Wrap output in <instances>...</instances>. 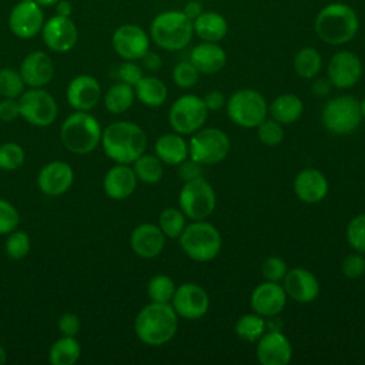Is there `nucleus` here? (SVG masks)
<instances>
[{
  "instance_id": "nucleus-1",
  "label": "nucleus",
  "mask_w": 365,
  "mask_h": 365,
  "mask_svg": "<svg viewBox=\"0 0 365 365\" xmlns=\"http://www.w3.org/2000/svg\"><path fill=\"white\" fill-rule=\"evenodd\" d=\"M178 328V315L173 305L150 302L137 314L134 331L137 338L150 346H160L171 341Z\"/></svg>"
},
{
  "instance_id": "nucleus-2",
  "label": "nucleus",
  "mask_w": 365,
  "mask_h": 365,
  "mask_svg": "<svg viewBox=\"0 0 365 365\" xmlns=\"http://www.w3.org/2000/svg\"><path fill=\"white\" fill-rule=\"evenodd\" d=\"M101 141L107 157L118 164L134 163L147 147L145 133L131 121H117L107 125L101 134Z\"/></svg>"
},
{
  "instance_id": "nucleus-3",
  "label": "nucleus",
  "mask_w": 365,
  "mask_h": 365,
  "mask_svg": "<svg viewBox=\"0 0 365 365\" xmlns=\"http://www.w3.org/2000/svg\"><path fill=\"white\" fill-rule=\"evenodd\" d=\"M314 29L322 41L331 46H339L355 37L359 29V20L351 6L331 3L317 14Z\"/></svg>"
},
{
  "instance_id": "nucleus-4",
  "label": "nucleus",
  "mask_w": 365,
  "mask_h": 365,
  "mask_svg": "<svg viewBox=\"0 0 365 365\" xmlns=\"http://www.w3.org/2000/svg\"><path fill=\"white\" fill-rule=\"evenodd\" d=\"M150 34L158 47L167 51H177L191 41L194 34L192 20L182 11H163L151 21Z\"/></svg>"
},
{
  "instance_id": "nucleus-5",
  "label": "nucleus",
  "mask_w": 365,
  "mask_h": 365,
  "mask_svg": "<svg viewBox=\"0 0 365 365\" xmlns=\"http://www.w3.org/2000/svg\"><path fill=\"white\" fill-rule=\"evenodd\" d=\"M100 123L87 111H77L68 115L60 130L63 145L74 154L91 153L101 141Z\"/></svg>"
},
{
  "instance_id": "nucleus-6",
  "label": "nucleus",
  "mask_w": 365,
  "mask_h": 365,
  "mask_svg": "<svg viewBox=\"0 0 365 365\" xmlns=\"http://www.w3.org/2000/svg\"><path fill=\"white\" fill-rule=\"evenodd\" d=\"M178 241L184 254L197 262L214 259L222 247L220 231L204 220L185 225Z\"/></svg>"
},
{
  "instance_id": "nucleus-7",
  "label": "nucleus",
  "mask_w": 365,
  "mask_h": 365,
  "mask_svg": "<svg viewBox=\"0 0 365 365\" xmlns=\"http://www.w3.org/2000/svg\"><path fill=\"white\" fill-rule=\"evenodd\" d=\"M321 121L322 125L335 135L351 134L362 121L361 103L354 96H336L324 106Z\"/></svg>"
},
{
  "instance_id": "nucleus-8",
  "label": "nucleus",
  "mask_w": 365,
  "mask_h": 365,
  "mask_svg": "<svg viewBox=\"0 0 365 365\" xmlns=\"http://www.w3.org/2000/svg\"><path fill=\"white\" fill-rule=\"evenodd\" d=\"M225 106L230 120L242 128H257L268 114V104L264 96L254 88L237 90Z\"/></svg>"
},
{
  "instance_id": "nucleus-9",
  "label": "nucleus",
  "mask_w": 365,
  "mask_h": 365,
  "mask_svg": "<svg viewBox=\"0 0 365 365\" xmlns=\"http://www.w3.org/2000/svg\"><path fill=\"white\" fill-rule=\"evenodd\" d=\"M231 141L228 135L215 127H205L197 130L188 143L190 158L202 165H212L221 163L230 153Z\"/></svg>"
},
{
  "instance_id": "nucleus-10",
  "label": "nucleus",
  "mask_w": 365,
  "mask_h": 365,
  "mask_svg": "<svg viewBox=\"0 0 365 365\" xmlns=\"http://www.w3.org/2000/svg\"><path fill=\"white\" fill-rule=\"evenodd\" d=\"M215 191L204 175L184 182L178 195L180 210L192 221L205 220L211 215L215 208Z\"/></svg>"
},
{
  "instance_id": "nucleus-11",
  "label": "nucleus",
  "mask_w": 365,
  "mask_h": 365,
  "mask_svg": "<svg viewBox=\"0 0 365 365\" xmlns=\"http://www.w3.org/2000/svg\"><path fill=\"white\" fill-rule=\"evenodd\" d=\"M207 115L208 108L201 97L195 94H184L170 107L168 121L175 133L185 135L200 130L204 125Z\"/></svg>"
},
{
  "instance_id": "nucleus-12",
  "label": "nucleus",
  "mask_w": 365,
  "mask_h": 365,
  "mask_svg": "<svg viewBox=\"0 0 365 365\" xmlns=\"http://www.w3.org/2000/svg\"><path fill=\"white\" fill-rule=\"evenodd\" d=\"M20 115L36 127H47L57 117V103L50 93L43 88H31L21 94L19 100Z\"/></svg>"
},
{
  "instance_id": "nucleus-13",
  "label": "nucleus",
  "mask_w": 365,
  "mask_h": 365,
  "mask_svg": "<svg viewBox=\"0 0 365 365\" xmlns=\"http://www.w3.org/2000/svg\"><path fill=\"white\" fill-rule=\"evenodd\" d=\"M171 305L178 317L185 319H200L210 308L208 294L194 282H184L175 288Z\"/></svg>"
},
{
  "instance_id": "nucleus-14",
  "label": "nucleus",
  "mask_w": 365,
  "mask_h": 365,
  "mask_svg": "<svg viewBox=\"0 0 365 365\" xmlns=\"http://www.w3.org/2000/svg\"><path fill=\"white\" fill-rule=\"evenodd\" d=\"M44 16L34 0H20L10 11L9 27L19 38H31L41 31Z\"/></svg>"
},
{
  "instance_id": "nucleus-15",
  "label": "nucleus",
  "mask_w": 365,
  "mask_h": 365,
  "mask_svg": "<svg viewBox=\"0 0 365 365\" xmlns=\"http://www.w3.org/2000/svg\"><path fill=\"white\" fill-rule=\"evenodd\" d=\"M327 74L334 87L351 88L362 76V63L354 51L341 50L331 57Z\"/></svg>"
},
{
  "instance_id": "nucleus-16",
  "label": "nucleus",
  "mask_w": 365,
  "mask_h": 365,
  "mask_svg": "<svg viewBox=\"0 0 365 365\" xmlns=\"http://www.w3.org/2000/svg\"><path fill=\"white\" fill-rule=\"evenodd\" d=\"M46 46L56 53H66L71 50L78 38V30L70 17L53 16L41 29Z\"/></svg>"
},
{
  "instance_id": "nucleus-17",
  "label": "nucleus",
  "mask_w": 365,
  "mask_h": 365,
  "mask_svg": "<svg viewBox=\"0 0 365 365\" xmlns=\"http://www.w3.org/2000/svg\"><path fill=\"white\" fill-rule=\"evenodd\" d=\"M113 47L124 60H140L150 48L147 33L135 24H123L113 34Z\"/></svg>"
},
{
  "instance_id": "nucleus-18",
  "label": "nucleus",
  "mask_w": 365,
  "mask_h": 365,
  "mask_svg": "<svg viewBox=\"0 0 365 365\" xmlns=\"http://www.w3.org/2000/svg\"><path fill=\"white\" fill-rule=\"evenodd\" d=\"M251 308L261 317H275L282 312L287 304V292L282 285L274 281H264L257 285L250 298Z\"/></svg>"
},
{
  "instance_id": "nucleus-19",
  "label": "nucleus",
  "mask_w": 365,
  "mask_h": 365,
  "mask_svg": "<svg viewBox=\"0 0 365 365\" xmlns=\"http://www.w3.org/2000/svg\"><path fill=\"white\" fill-rule=\"evenodd\" d=\"M257 358L262 365H287L292 358V346L279 329L264 332L257 344Z\"/></svg>"
},
{
  "instance_id": "nucleus-20",
  "label": "nucleus",
  "mask_w": 365,
  "mask_h": 365,
  "mask_svg": "<svg viewBox=\"0 0 365 365\" xmlns=\"http://www.w3.org/2000/svg\"><path fill=\"white\" fill-rule=\"evenodd\" d=\"M282 287L287 297L301 304L312 302L319 294V282L317 277L309 269L299 267L287 271Z\"/></svg>"
},
{
  "instance_id": "nucleus-21",
  "label": "nucleus",
  "mask_w": 365,
  "mask_h": 365,
  "mask_svg": "<svg viewBox=\"0 0 365 365\" xmlns=\"http://www.w3.org/2000/svg\"><path fill=\"white\" fill-rule=\"evenodd\" d=\"M73 168L64 161H51L46 164L38 173V188L50 197L64 194L73 184Z\"/></svg>"
},
{
  "instance_id": "nucleus-22",
  "label": "nucleus",
  "mask_w": 365,
  "mask_h": 365,
  "mask_svg": "<svg viewBox=\"0 0 365 365\" xmlns=\"http://www.w3.org/2000/svg\"><path fill=\"white\" fill-rule=\"evenodd\" d=\"M101 97L98 81L88 74L74 77L67 87V100L77 111H88L97 106Z\"/></svg>"
},
{
  "instance_id": "nucleus-23",
  "label": "nucleus",
  "mask_w": 365,
  "mask_h": 365,
  "mask_svg": "<svg viewBox=\"0 0 365 365\" xmlns=\"http://www.w3.org/2000/svg\"><path fill=\"white\" fill-rule=\"evenodd\" d=\"M20 74L24 84L33 88H41L51 81L54 76V64L44 51H31L21 61Z\"/></svg>"
},
{
  "instance_id": "nucleus-24",
  "label": "nucleus",
  "mask_w": 365,
  "mask_h": 365,
  "mask_svg": "<svg viewBox=\"0 0 365 365\" xmlns=\"http://www.w3.org/2000/svg\"><path fill=\"white\" fill-rule=\"evenodd\" d=\"M165 244V235L158 225L144 222L137 225L130 237L133 251L141 258L157 257Z\"/></svg>"
},
{
  "instance_id": "nucleus-25",
  "label": "nucleus",
  "mask_w": 365,
  "mask_h": 365,
  "mask_svg": "<svg viewBox=\"0 0 365 365\" xmlns=\"http://www.w3.org/2000/svg\"><path fill=\"white\" fill-rule=\"evenodd\" d=\"M294 191L301 201L315 204L322 201L328 194V181L319 170L305 168L297 174Z\"/></svg>"
},
{
  "instance_id": "nucleus-26",
  "label": "nucleus",
  "mask_w": 365,
  "mask_h": 365,
  "mask_svg": "<svg viewBox=\"0 0 365 365\" xmlns=\"http://www.w3.org/2000/svg\"><path fill=\"white\" fill-rule=\"evenodd\" d=\"M104 191L113 200L128 198L137 185V177L133 168L127 164H118L111 167L104 177Z\"/></svg>"
},
{
  "instance_id": "nucleus-27",
  "label": "nucleus",
  "mask_w": 365,
  "mask_h": 365,
  "mask_svg": "<svg viewBox=\"0 0 365 365\" xmlns=\"http://www.w3.org/2000/svg\"><path fill=\"white\" fill-rule=\"evenodd\" d=\"M190 61L202 74H214L224 68L227 54L221 46L211 41H202L190 53Z\"/></svg>"
},
{
  "instance_id": "nucleus-28",
  "label": "nucleus",
  "mask_w": 365,
  "mask_h": 365,
  "mask_svg": "<svg viewBox=\"0 0 365 365\" xmlns=\"http://www.w3.org/2000/svg\"><path fill=\"white\" fill-rule=\"evenodd\" d=\"M154 150L161 163L168 165H178L190 157L188 143L178 133H167L158 137Z\"/></svg>"
},
{
  "instance_id": "nucleus-29",
  "label": "nucleus",
  "mask_w": 365,
  "mask_h": 365,
  "mask_svg": "<svg viewBox=\"0 0 365 365\" xmlns=\"http://www.w3.org/2000/svg\"><path fill=\"white\" fill-rule=\"evenodd\" d=\"M194 34L202 41L218 43L228 31L225 17L217 11H202L192 20Z\"/></svg>"
},
{
  "instance_id": "nucleus-30",
  "label": "nucleus",
  "mask_w": 365,
  "mask_h": 365,
  "mask_svg": "<svg viewBox=\"0 0 365 365\" xmlns=\"http://www.w3.org/2000/svg\"><path fill=\"white\" fill-rule=\"evenodd\" d=\"M269 114L274 120H277L281 124H292L295 123L302 111H304V104L302 100L295 96V94H281L278 97H275L269 107Z\"/></svg>"
},
{
  "instance_id": "nucleus-31",
  "label": "nucleus",
  "mask_w": 365,
  "mask_h": 365,
  "mask_svg": "<svg viewBox=\"0 0 365 365\" xmlns=\"http://www.w3.org/2000/svg\"><path fill=\"white\" fill-rule=\"evenodd\" d=\"M134 87L137 98L148 107H160L167 100V86L157 77L143 76Z\"/></svg>"
},
{
  "instance_id": "nucleus-32",
  "label": "nucleus",
  "mask_w": 365,
  "mask_h": 365,
  "mask_svg": "<svg viewBox=\"0 0 365 365\" xmlns=\"http://www.w3.org/2000/svg\"><path fill=\"white\" fill-rule=\"evenodd\" d=\"M81 346L74 336H63L57 339L48 352L50 362L53 365H73L78 361Z\"/></svg>"
},
{
  "instance_id": "nucleus-33",
  "label": "nucleus",
  "mask_w": 365,
  "mask_h": 365,
  "mask_svg": "<svg viewBox=\"0 0 365 365\" xmlns=\"http://www.w3.org/2000/svg\"><path fill=\"white\" fill-rule=\"evenodd\" d=\"M133 86L127 83H117L111 86L104 94V106L113 114H120L127 111L134 101Z\"/></svg>"
},
{
  "instance_id": "nucleus-34",
  "label": "nucleus",
  "mask_w": 365,
  "mask_h": 365,
  "mask_svg": "<svg viewBox=\"0 0 365 365\" xmlns=\"http://www.w3.org/2000/svg\"><path fill=\"white\" fill-rule=\"evenodd\" d=\"M322 67V58L317 48L302 47L294 57V68L297 74L302 78H314Z\"/></svg>"
},
{
  "instance_id": "nucleus-35",
  "label": "nucleus",
  "mask_w": 365,
  "mask_h": 365,
  "mask_svg": "<svg viewBox=\"0 0 365 365\" xmlns=\"http://www.w3.org/2000/svg\"><path fill=\"white\" fill-rule=\"evenodd\" d=\"M137 180L145 184H155L163 178V163L157 155L141 154L133 167Z\"/></svg>"
},
{
  "instance_id": "nucleus-36",
  "label": "nucleus",
  "mask_w": 365,
  "mask_h": 365,
  "mask_svg": "<svg viewBox=\"0 0 365 365\" xmlns=\"http://www.w3.org/2000/svg\"><path fill=\"white\" fill-rule=\"evenodd\" d=\"M267 328V322L264 317L258 314H245L238 318L235 322V334L245 342L258 341Z\"/></svg>"
},
{
  "instance_id": "nucleus-37",
  "label": "nucleus",
  "mask_w": 365,
  "mask_h": 365,
  "mask_svg": "<svg viewBox=\"0 0 365 365\" xmlns=\"http://www.w3.org/2000/svg\"><path fill=\"white\" fill-rule=\"evenodd\" d=\"M175 284L174 281L165 275V274H157L154 275L147 285V294L151 299V302H163L170 304L174 292H175Z\"/></svg>"
},
{
  "instance_id": "nucleus-38",
  "label": "nucleus",
  "mask_w": 365,
  "mask_h": 365,
  "mask_svg": "<svg viewBox=\"0 0 365 365\" xmlns=\"http://www.w3.org/2000/svg\"><path fill=\"white\" fill-rule=\"evenodd\" d=\"M185 215L181 210L168 207L160 214V228L168 238H178L185 228Z\"/></svg>"
},
{
  "instance_id": "nucleus-39",
  "label": "nucleus",
  "mask_w": 365,
  "mask_h": 365,
  "mask_svg": "<svg viewBox=\"0 0 365 365\" xmlns=\"http://www.w3.org/2000/svg\"><path fill=\"white\" fill-rule=\"evenodd\" d=\"M258 140L268 147H275L284 140V128L281 123L274 118H264L257 125Z\"/></svg>"
},
{
  "instance_id": "nucleus-40",
  "label": "nucleus",
  "mask_w": 365,
  "mask_h": 365,
  "mask_svg": "<svg viewBox=\"0 0 365 365\" xmlns=\"http://www.w3.org/2000/svg\"><path fill=\"white\" fill-rule=\"evenodd\" d=\"M23 88L24 81L20 73L11 68L0 70V96L6 98H14L23 93Z\"/></svg>"
},
{
  "instance_id": "nucleus-41",
  "label": "nucleus",
  "mask_w": 365,
  "mask_h": 365,
  "mask_svg": "<svg viewBox=\"0 0 365 365\" xmlns=\"http://www.w3.org/2000/svg\"><path fill=\"white\" fill-rule=\"evenodd\" d=\"M346 241L352 250L365 254V212L355 215L346 227Z\"/></svg>"
},
{
  "instance_id": "nucleus-42",
  "label": "nucleus",
  "mask_w": 365,
  "mask_h": 365,
  "mask_svg": "<svg viewBox=\"0 0 365 365\" xmlns=\"http://www.w3.org/2000/svg\"><path fill=\"white\" fill-rule=\"evenodd\" d=\"M24 163V150L17 143L0 145V168L6 171L17 170Z\"/></svg>"
},
{
  "instance_id": "nucleus-43",
  "label": "nucleus",
  "mask_w": 365,
  "mask_h": 365,
  "mask_svg": "<svg viewBox=\"0 0 365 365\" xmlns=\"http://www.w3.org/2000/svg\"><path fill=\"white\" fill-rule=\"evenodd\" d=\"M30 238L23 231H11L6 240V254L11 259H21L30 251Z\"/></svg>"
},
{
  "instance_id": "nucleus-44",
  "label": "nucleus",
  "mask_w": 365,
  "mask_h": 365,
  "mask_svg": "<svg viewBox=\"0 0 365 365\" xmlns=\"http://www.w3.org/2000/svg\"><path fill=\"white\" fill-rule=\"evenodd\" d=\"M173 81L181 88H191L197 84L200 71L194 67L191 61H180L173 68Z\"/></svg>"
},
{
  "instance_id": "nucleus-45",
  "label": "nucleus",
  "mask_w": 365,
  "mask_h": 365,
  "mask_svg": "<svg viewBox=\"0 0 365 365\" xmlns=\"http://www.w3.org/2000/svg\"><path fill=\"white\" fill-rule=\"evenodd\" d=\"M20 217L16 207L0 198V234H10L19 225Z\"/></svg>"
},
{
  "instance_id": "nucleus-46",
  "label": "nucleus",
  "mask_w": 365,
  "mask_h": 365,
  "mask_svg": "<svg viewBox=\"0 0 365 365\" xmlns=\"http://www.w3.org/2000/svg\"><path fill=\"white\" fill-rule=\"evenodd\" d=\"M341 271L346 278L356 279L365 274V258L361 252L348 254L341 262Z\"/></svg>"
},
{
  "instance_id": "nucleus-47",
  "label": "nucleus",
  "mask_w": 365,
  "mask_h": 365,
  "mask_svg": "<svg viewBox=\"0 0 365 365\" xmlns=\"http://www.w3.org/2000/svg\"><path fill=\"white\" fill-rule=\"evenodd\" d=\"M287 271H288L287 264H285V261H284L282 258H279V257H268V258L262 262V267H261L262 277H264L267 281H274V282H278V281L284 279Z\"/></svg>"
},
{
  "instance_id": "nucleus-48",
  "label": "nucleus",
  "mask_w": 365,
  "mask_h": 365,
  "mask_svg": "<svg viewBox=\"0 0 365 365\" xmlns=\"http://www.w3.org/2000/svg\"><path fill=\"white\" fill-rule=\"evenodd\" d=\"M117 77L123 83H127L130 86H135L140 81V78L143 77V70L140 68V66H137L131 60H127L125 63L118 66Z\"/></svg>"
},
{
  "instance_id": "nucleus-49",
  "label": "nucleus",
  "mask_w": 365,
  "mask_h": 365,
  "mask_svg": "<svg viewBox=\"0 0 365 365\" xmlns=\"http://www.w3.org/2000/svg\"><path fill=\"white\" fill-rule=\"evenodd\" d=\"M178 177L187 182V181H192L198 177H202V164L197 163L192 158H185L182 163L178 164Z\"/></svg>"
},
{
  "instance_id": "nucleus-50",
  "label": "nucleus",
  "mask_w": 365,
  "mask_h": 365,
  "mask_svg": "<svg viewBox=\"0 0 365 365\" xmlns=\"http://www.w3.org/2000/svg\"><path fill=\"white\" fill-rule=\"evenodd\" d=\"M58 329L63 336H76L80 329V319L76 314L67 312L58 319Z\"/></svg>"
},
{
  "instance_id": "nucleus-51",
  "label": "nucleus",
  "mask_w": 365,
  "mask_h": 365,
  "mask_svg": "<svg viewBox=\"0 0 365 365\" xmlns=\"http://www.w3.org/2000/svg\"><path fill=\"white\" fill-rule=\"evenodd\" d=\"M20 115L19 101L14 98H6L0 103V120L1 121H13Z\"/></svg>"
},
{
  "instance_id": "nucleus-52",
  "label": "nucleus",
  "mask_w": 365,
  "mask_h": 365,
  "mask_svg": "<svg viewBox=\"0 0 365 365\" xmlns=\"http://www.w3.org/2000/svg\"><path fill=\"white\" fill-rule=\"evenodd\" d=\"M202 100H204V104H205V107L208 108V111L211 110V111H217V110H220V108H222L224 106H225V97H224V94L221 93V91H218V90H211V91H208L204 97H202Z\"/></svg>"
},
{
  "instance_id": "nucleus-53",
  "label": "nucleus",
  "mask_w": 365,
  "mask_h": 365,
  "mask_svg": "<svg viewBox=\"0 0 365 365\" xmlns=\"http://www.w3.org/2000/svg\"><path fill=\"white\" fill-rule=\"evenodd\" d=\"M141 60H143V66H144L147 70H150V71H157V70L161 67V64H163L161 57H160L157 53H151V51H147V53L141 57Z\"/></svg>"
},
{
  "instance_id": "nucleus-54",
  "label": "nucleus",
  "mask_w": 365,
  "mask_h": 365,
  "mask_svg": "<svg viewBox=\"0 0 365 365\" xmlns=\"http://www.w3.org/2000/svg\"><path fill=\"white\" fill-rule=\"evenodd\" d=\"M332 87L334 86L331 84V81L328 78H317L312 83V93L318 97H324V96H328L331 93Z\"/></svg>"
},
{
  "instance_id": "nucleus-55",
  "label": "nucleus",
  "mask_w": 365,
  "mask_h": 365,
  "mask_svg": "<svg viewBox=\"0 0 365 365\" xmlns=\"http://www.w3.org/2000/svg\"><path fill=\"white\" fill-rule=\"evenodd\" d=\"M182 13L190 17L191 20H194L197 16H200L202 13V6L200 1H188L185 6H184V10Z\"/></svg>"
},
{
  "instance_id": "nucleus-56",
  "label": "nucleus",
  "mask_w": 365,
  "mask_h": 365,
  "mask_svg": "<svg viewBox=\"0 0 365 365\" xmlns=\"http://www.w3.org/2000/svg\"><path fill=\"white\" fill-rule=\"evenodd\" d=\"M73 11V7H71V3L67 1V0H58L56 3V13L58 16H64V17H70Z\"/></svg>"
},
{
  "instance_id": "nucleus-57",
  "label": "nucleus",
  "mask_w": 365,
  "mask_h": 365,
  "mask_svg": "<svg viewBox=\"0 0 365 365\" xmlns=\"http://www.w3.org/2000/svg\"><path fill=\"white\" fill-rule=\"evenodd\" d=\"M38 6H41V7H50V6H56V3L58 1V0H34Z\"/></svg>"
},
{
  "instance_id": "nucleus-58",
  "label": "nucleus",
  "mask_w": 365,
  "mask_h": 365,
  "mask_svg": "<svg viewBox=\"0 0 365 365\" xmlns=\"http://www.w3.org/2000/svg\"><path fill=\"white\" fill-rule=\"evenodd\" d=\"M6 358H7L6 351H4V348H3V346H0V365H3V364L6 362Z\"/></svg>"
},
{
  "instance_id": "nucleus-59",
  "label": "nucleus",
  "mask_w": 365,
  "mask_h": 365,
  "mask_svg": "<svg viewBox=\"0 0 365 365\" xmlns=\"http://www.w3.org/2000/svg\"><path fill=\"white\" fill-rule=\"evenodd\" d=\"M361 110H362V118H365V98L361 101Z\"/></svg>"
}]
</instances>
